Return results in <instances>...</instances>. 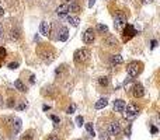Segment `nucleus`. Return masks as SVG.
I'll return each mask as SVG.
<instances>
[{
    "label": "nucleus",
    "mask_w": 160,
    "mask_h": 140,
    "mask_svg": "<svg viewBox=\"0 0 160 140\" xmlns=\"http://www.w3.org/2000/svg\"><path fill=\"white\" fill-rule=\"evenodd\" d=\"M37 53H38L39 59L44 63H52L55 60V56H56L55 49L52 48L51 45H48V43H41L39 48L37 49Z\"/></svg>",
    "instance_id": "obj_1"
},
{
    "label": "nucleus",
    "mask_w": 160,
    "mask_h": 140,
    "mask_svg": "<svg viewBox=\"0 0 160 140\" xmlns=\"http://www.w3.org/2000/svg\"><path fill=\"white\" fill-rule=\"evenodd\" d=\"M47 140H61V139H59L56 134H51V136H48V139Z\"/></svg>",
    "instance_id": "obj_35"
},
{
    "label": "nucleus",
    "mask_w": 160,
    "mask_h": 140,
    "mask_svg": "<svg viewBox=\"0 0 160 140\" xmlns=\"http://www.w3.org/2000/svg\"><path fill=\"white\" fill-rule=\"evenodd\" d=\"M77 140H80V139H77Z\"/></svg>",
    "instance_id": "obj_43"
},
{
    "label": "nucleus",
    "mask_w": 160,
    "mask_h": 140,
    "mask_svg": "<svg viewBox=\"0 0 160 140\" xmlns=\"http://www.w3.org/2000/svg\"><path fill=\"white\" fill-rule=\"evenodd\" d=\"M17 67H18V63H17V62H13V63H10V64H8V69H11V70L17 69Z\"/></svg>",
    "instance_id": "obj_33"
},
{
    "label": "nucleus",
    "mask_w": 160,
    "mask_h": 140,
    "mask_svg": "<svg viewBox=\"0 0 160 140\" xmlns=\"http://www.w3.org/2000/svg\"><path fill=\"white\" fill-rule=\"evenodd\" d=\"M21 38V29L18 27H14L10 29V39L11 41H18Z\"/></svg>",
    "instance_id": "obj_15"
},
{
    "label": "nucleus",
    "mask_w": 160,
    "mask_h": 140,
    "mask_svg": "<svg viewBox=\"0 0 160 140\" xmlns=\"http://www.w3.org/2000/svg\"><path fill=\"white\" fill-rule=\"evenodd\" d=\"M96 3V0H89V7H93Z\"/></svg>",
    "instance_id": "obj_37"
},
{
    "label": "nucleus",
    "mask_w": 160,
    "mask_h": 140,
    "mask_svg": "<svg viewBox=\"0 0 160 140\" xmlns=\"http://www.w3.org/2000/svg\"><path fill=\"white\" fill-rule=\"evenodd\" d=\"M7 106H8V108H14V106H16V99H14V98H8Z\"/></svg>",
    "instance_id": "obj_29"
},
{
    "label": "nucleus",
    "mask_w": 160,
    "mask_h": 140,
    "mask_svg": "<svg viewBox=\"0 0 160 140\" xmlns=\"http://www.w3.org/2000/svg\"><path fill=\"white\" fill-rule=\"evenodd\" d=\"M14 87L20 91V92H25V91H27V87L24 85V83H23L21 80H16V81H14Z\"/></svg>",
    "instance_id": "obj_22"
},
{
    "label": "nucleus",
    "mask_w": 160,
    "mask_h": 140,
    "mask_svg": "<svg viewBox=\"0 0 160 140\" xmlns=\"http://www.w3.org/2000/svg\"><path fill=\"white\" fill-rule=\"evenodd\" d=\"M1 15H4V10H3V7L0 6V17H1Z\"/></svg>",
    "instance_id": "obj_41"
},
{
    "label": "nucleus",
    "mask_w": 160,
    "mask_h": 140,
    "mask_svg": "<svg viewBox=\"0 0 160 140\" xmlns=\"http://www.w3.org/2000/svg\"><path fill=\"white\" fill-rule=\"evenodd\" d=\"M126 24V15L124 13H117L114 17V28L117 31H121L122 28L125 27Z\"/></svg>",
    "instance_id": "obj_5"
},
{
    "label": "nucleus",
    "mask_w": 160,
    "mask_h": 140,
    "mask_svg": "<svg viewBox=\"0 0 160 140\" xmlns=\"http://www.w3.org/2000/svg\"><path fill=\"white\" fill-rule=\"evenodd\" d=\"M90 56H91V52L89 50V49L87 48H80L73 53V60H75V63L79 64V66H84V64L89 63Z\"/></svg>",
    "instance_id": "obj_2"
},
{
    "label": "nucleus",
    "mask_w": 160,
    "mask_h": 140,
    "mask_svg": "<svg viewBox=\"0 0 160 140\" xmlns=\"http://www.w3.org/2000/svg\"><path fill=\"white\" fill-rule=\"evenodd\" d=\"M125 29H124V41H129L132 36H135V35L138 34L136 32V29L131 25V24H125Z\"/></svg>",
    "instance_id": "obj_10"
},
{
    "label": "nucleus",
    "mask_w": 160,
    "mask_h": 140,
    "mask_svg": "<svg viewBox=\"0 0 160 140\" xmlns=\"http://www.w3.org/2000/svg\"><path fill=\"white\" fill-rule=\"evenodd\" d=\"M51 119H52V120L55 122V125H58V123H61V119L58 118V116H55V115H52V116H51Z\"/></svg>",
    "instance_id": "obj_34"
},
{
    "label": "nucleus",
    "mask_w": 160,
    "mask_h": 140,
    "mask_svg": "<svg viewBox=\"0 0 160 140\" xmlns=\"http://www.w3.org/2000/svg\"><path fill=\"white\" fill-rule=\"evenodd\" d=\"M8 130H10L11 134L16 136V134L21 130V119L20 118H14L13 122H11V126H10V129H8Z\"/></svg>",
    "instance_id": "obj_11"
},
{
    "label": "nucleus",
    "mask_w": 160,
    "mask_h": 140,
    "mask_svg": "<svg viewBox=\"0 0 160 140\" xmlns=\"http://www.w3.org/2000/svg\"><path fill=\"white\" fill-rule=\"evenodd\" d=\"M96 29H97L98 34H103V35L108 32V27H107L105 24H98L97 27H96Z\"/></svg>",
    "instance_id": "obj_23"
},
{
    "label": "nucleus",
    "mask_w": 160,
    "mask_h": 140,
    "mask_svg": "<svg viewBox=\"0 0 160 140\" xmlns=\"http://www.w3.org/2000/svg\"><path fill=\"white\" fill-rule=\"evenodd\" d=\"M86 130L89 132L90 136H94V127H93V123H86Z\"/></svg>",
    "instance_id": "obj_26"
},
{
    "label": "nucleus",
    "mask_w": 160,
    "mask_h": 140,
    "mask_svg": "<svg viewBox=\"0 0 160 140\" xmlns=\"http://www.w3.org/2000/svg\"><path fill=\"white\" fill-rule=\"evenodd\" d=\"M97 81H98V85H101V87H108V85H110V77L101 76L97 78Z\"/></svg>",
    "instance_id": "obj_21"
},
{
    "label": "nucleus",
    "mask_w": 160,
    "mask_h": 140,
    "mask_svg": "<svg viewBox=\"0 0 160 140\" xmlns=\"http://www.w3.org/2000/svg\"><path fill=\"white\" fill-rule=\"evenodd\" d=\"M156 45H157V42H156V41H154V39H153V41H152V49H154V48H156Z\"/></svg>",
    "instance_id": "obj_40"
},
{
    "label": "nucleus",
    "mask_w": 160,
    "mask_h": 140,
    "mask_svg": "<svg viewBox=\"0 0 160 140\" xmlns=\"http://www.w3.org/2000/svg\"><path fill=\"white\" fill-rule=\"evenodd\" d=\"M107 105H108V98L104 97V98H100L97 102L94 104V108H96V109H103V108H105Z\"/></svg>",
    "instance_id": "obj_20"
},
{
    "label": "nucleus",
    "mask_w": 160,
    "mask_h": 140,
    "mask_svg": "<svg viewBox=\"0 0 160 140\" xmlns=\"http://www.w3.org/2000/svg\"><path fill=\"white\" fill-rule=\"evenodd\" d=\"M25 108H27V102H25V101H21L20 105L17 106V109H18V111H24Z\"/></svg>",
    "instance_id": "obj_28"
},
{
    "label": "nucleus",
    "mask_w": 160,
    "mask_h": 140,
    "mask_svg": "<svg viewBox=\"0 0 160 140\" xmlns=\"http://www.w3.org/2000/svg\"><path fill=\"white\" fill-rule=\"evenodd\" d=\"M82 38H83V42L86 45H90V43H93L94 39H96V31H94L93 28H87L83 32V36H82Z\"/></svg>",
    "instance_id": "obj_8"
},
{
    "label": "nucleus",
    "mask_w": 160,
    "mask_h": 140,
    "mask_svg": "<svg viewBox=\"0 0 160 140\" xmlns=\"http://www.w3.org/2000/svg\"><path fill=\"white\" fill-rule=\"evenodd\" d=\"M75 109H76V105H69V106H68V109H66V113H73V112H75Z\"/></svg>",
    "instance_id": "obj_30"
},
{
    "label": "nucleus",
    "mask_w": 160,
    "mask_h": 140,
    "mask_svg": "<svg viewBox=\"0 0 160 140\" xmlns=\"http://www.w3.org/2000/svg\"><path fill=\"white\" fill-rule=\"evenodd\" d=\"M39 31H41L42 35L48 36V35L51 34V24H49L48 21H42L41 25H39Z\"/></svg>",
    "instance_id": "obj_13"
},
{
    "label": "nucleus",
    "mask_w": 160,
    "mask_h": 140,
    "mask_svg": "<svg viewBox=\"0 0 160 140\" xmlns=\"http://www.w3.org/2000/svg\"><path fill=\"white\" fill-rule=\"evenodd\" d=\"M34 81H35V76L34 74H31V76H30V83L34 84Z\"/></svg>",
    "instance_id": "obj_36"
},
{
    "label": "nucleus",
    "mask_w": 160,
    "mask_h": 140,
    "mask_svg": "<svg viewBox=\"0 0 160 140\" xmlns=\"http://www.w3.org/2000/svg\"><path fill=\"white\" fill-rule=\"evenodd\" d=\"M76 125H77V126L84 125V119H83V116H77V118H76Z\"/></svg>",
    "instance_id": "obj_31"
},
{
    "label": "nucleus",
    "mask_w": 160,
    "mask_h": 140,
    "mask_svg": "<svg viewBox=\"0 0 160 140\" xmlns=\"http://www.w3.org/2000/svg\"><path fill=\"white\" fill-rule=\"evenodd\" d=\"M4 41V28H3V24L0 22V42Z\"/></svg>",
    "instance_id": "obj_27"
},
{
    "label": "nucleus",
    "mask_w": 160,
    "mask_h": 140,
    "mask_svg": "<svg viewBox=\"0 0 160 140\" xmlns=\"http://www.w3.org/2000/svg\"><path fill=\"white\" fill-rule=\"evenodd\" d=\"M103 45H105L107 48H118L119 42H118V39L115 38V35L107 34L105 36H103Z\"/></svg>",
    "instance_id": "obj_6"
},
{
    "label": "nucleus",
    "mask_w": 160,
    "mask_h": 140,
    "mask_svg": "<svg viewBox=\"0 0 160 140\" xmlns=\"http://www.w3.org/2000/svg\"><path fill=\"white\" fill-rule=\"evenodd\" d=\"M32 137H34V132L32 130H28V132L24 133V136L21 137V140H32Z\"/></svg>",
    "instance_id": "obj_25"
},
{
    "label": "nucleus",
    "mask_w": 160,
    "mask_h": 140,
    "mask_svg": "<svg viewBox=\"0 0 160 140\" xmlns=\"http://www.w3.org/2000/svg\"><path fill=\"white\" fill-rule=\"evenodd\" d=\"M122 62H124V59H122V56L119 55V53L111 55V57H110V63H111L112 66H119V64H122Z\"/></svg>",
    "instance_id": "obj_16"
},
{
    "label": "nucleus",
    "mask_w": 160,
    "mask_h": 140,
    "mask_svg": "<svg viewBox=\"0 0 160 140\" xmlns=\"http://www.w3.org/2000/svg\"><path fill=\"white\" fill-rule=\"evenodd\" d=\"M152 1H153V0H142V3H143V4H150Z\"/></svg>",
    "instance_id": "obj_38"
},
{
    "label": "nucleus",
    "mask_w": 160,
    "mask_h": 140,
    "mask_svg": "<svg viewBox=\"0 0 160 140\" xmlns=\"http://www.w3.org/2000/svg\"><path fill=\"white\" fill-rule=\"evenodd\" d=\"M68 20H69V22H70V25L72 27H77L79 25V22H80V18L77 17V15H75V17H68Z\"/></svg>",
    "instance_id": "obj_24"
},
{
    "label": "nucleus",
    "mask_w": 160,
    "mask_h": 140,
    "mask_svg": "<svg viewBox=\"0 0 160 140\" xmlns=\"http://www.w3.org/2000/svg\"><path fill=\"white\" fill-rule=\"evenodd\" d=\"M152 133H153V134L157 133V127H156V126H152Z\"/></svg>",
    "instance_id": "obj_39"
},
{
    "label": "nucleus",
    "mask_w": 160,
    "mask_h": 140,
    "mask_svg": "<svg viewBox=\"0 0 160 140\" xmlns=\"http://www.w3.org/2000/svg\"><path fill=\"white\" fill-rule=\"evenodd\" d=\"M69 11H72V13H75V14H79L80 11H82V6H80L76 0H75V1H72V3H70Z\"/></svg>",
    "instance_id": "obj_19"
},
{
    "label": "nucleus",
    "mask_w": 160,
    "mask_h": 140,
    "mask_svg": "<svg viewBox=\"0 0 160 140\" xmlns=\"http://www.w3.org/2000/svg\"><path fill=\"white\" fill-rule=\"evenodd\" d=\"M4 57H6V49L0 46V59H4Z\"/></svg>",
    "instance_id": "obj_32"
},
{
    "label": "nucleus",
    "mask_w": 160,
    "mask_h": 140,
    "mask_svg": "<svg viewBox=\"0 0 160 140\" xmlns=\"http://www.w3.org/2000/svg\"><path fill=\"white\" fill-rule=\"evenodd\" d=\"M142 70H143V63L142 62H131L126 64V73L129 74L131 77H136L139 76L140 73H142Z\"/></svg>",
    "instance_id": "obj_3"
},
{
    "label": "nucleus",
    "mask_w": 160,
    "mask_h": 140,
    "mask_svg": "<svg viewBox=\"0 0 160 140\" xmlns=\"http://www.w3.org/2000/svg\"><path fill=\"white\" fill-rule=\"evenodd\" d=\"M63 1H65V3H69L70 0H63Z\"/></svg>",
    "instance_id": "obj_42"
},
{
    "label": "nucleus",
    "mask_w": 160,
    "mask_h": 140,
    "mask_svg": "<svg viewBox=\"0 0 160 140\" xmlns=\"http://www.w3.org/2000/svg\"><path fill=\"white\" fill-rule=\"evenodd\" d=\"M124 116H125L126 119H133V118H136L138 115H139V112H140V108L136 104H128L125 106V109H124Z\"/></svg>",
    "instance_id": "obj_4"
},
{
    "label": "nucleus",
    "mask_w": 160,
    "mask_h": 140,
    "mask_svg": "<svg viewBox=\"0 0 160 140\" xmlns=\"http://www.w3.org/2000/svg\"><path fill=\"white\" fill-rule=\"evenodd\" d=\"M13 116H10V115H6V116H3L1 118V127H4V129H10V126H11V122H13Z\"/></svg>",
    "instance_id": "obj_17"
},
{
    "label": "nucleus",
    "mask_w": 160,
    "mask_h": 140,
    "mask_svg": "<svg viewBox=\"0 0 160 140\" xmlns=\"http://www.w3.org/2000/svg\"><path fill=\"white\" fill-rule=\"evenodd\" d=\"M68 13H69V4H68V3H65V4H62V6H59L56 8V14H58L61 18L66 17Z\"/></svg>",
    "instance_id": "obj_12"
},
{
    "label": "nucleus",
    "mask_w": 160,
    "mask_h": 140,
    "mask_svg": "<svg viewBox=\"0 0 160 140\" xmlns=\"http://www.w3.org/2000/svg\"><path fill=\"white\" fill-rule=\"evenodd\" d=\"M131 94H132L133 98H142L145 95V88L140 83H135L131 88Z\"/></svg>",
    "instance_id": "obj_9"
},
{
    "label": "nucleus",
    "mask_w": 160,
    "mask_h": 140,
    "mask_svg": "<svg viewBox=\"0 0 160 140\" xmlns=\"http://www.w3.org/2000/svg\"><path fill=\"white\" fill-rule=\"evenodd\" d=\"M125 106H126V102L124 99H115L114 101V111L115 112H122L125 109Z\"/></svg>",
    "instance_id": "obj_14"
},
{
    "label": "nucleus",
    "mask_w": 160,
    "mask_h": 140,
    "mask_svg": "<svg viewBox=\"0 0 160 140\" xmlns=\"http://www.w3.org/2000/svg\"><path fill=\"white\" fill-rule=\"evenodd\" d=\"M0 140H1V139H0Z\"/></svg>",
    "instance_id": "obj_44"
},
{
    "label": "nucleus",
    "mask_w": 160,
    "mask_h": 140,
    "mask_svg": "<svg viewBox=\"0 0 160 140\" xmlns=\"http://www.w3.org/2000/svg\"><path fill=\"white\" fill-rule=\"evenodd\" d=\"M107 133H108V136H117V134L121 133V125H119L118 120H112V122L108 123Z\"/></svg>",
    "instance_id": "obj_7"
},
{
    "label": "nucleus",
    "mask_w": 160,
    "mask_h": 140,
    "mask_svg": "<svg viewBox=\"0 0 160 140\" xmlns=\"http://www.w3.org/2000/svg\"><path fill=\"white\" fill-rule=\"evenodd\" d=\"M68 38H69V31H68L66 27H62L61 31H59V35H58V39L61 42H65V41H68Z\"/></svg>",
    "instance_id": "obj_18"
}]
</instances>
